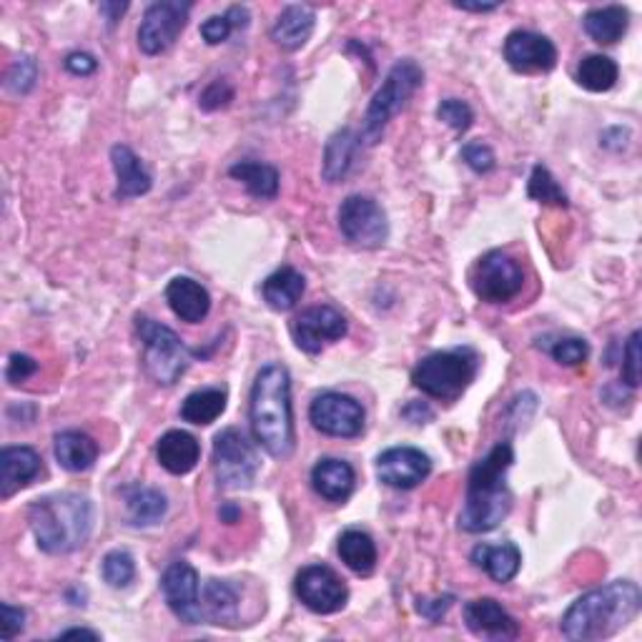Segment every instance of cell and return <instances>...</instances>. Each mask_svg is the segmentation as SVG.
I'll use <instances>...</instances> for the list:
<instances>
[{
  "label": "cell",
  "instance_id": "obj_1",
  "mask_svg": "<svg viewBox=\"0 0 642 642\" xmlns=\"http://www.w3.org/2000/svg\"><path fill=\"white\" fill-rule=\"evenodd\" d=\"M642 593L632 579H615L585 593L562 618V635L573 642L612 638L638 618Z\"/></svg>",
  "mask_w": 642,
  "mask_h": 642
},
{
  "label": "cell",
  "instance_id": "obj_2",
  "mask_svg": "<svg viewBox=\"0 0 642 642\" xmlns=\"http://www.w3.org/2000/svg\"><path fill=\"white\" fill-rule=\"evenodd\" d=\"M249 421L259 447H263L277 460L292 457L296 435L292 409V376H289L286 367H261V372L257 374L251 386Z\"/></svg>",
  "mask_w": 642,
  "mask_h": 642
},
{
  "label": "cell",
  "instance_id": "obj_3",
  "mask_svg": "<svg viewBox=\"0 0 642 642\" xmlns=\"http://www.w3.org/2000/svg\"><path fill=\"white\" fill-rule=\"evenodd\" d=\"M515 462L509 442L492 447L485 460L474 464L468 480V497L460 513V527L470 534L492 532L513 509V492L507 487V472Z\"/></svg>",
  "mask_w": 642,
  "mask_h": 642
},
{
  "label": "cell",
  "instance_id": "obj_4",
  "mask_svg": "<svg viewBox=\"0 0 642 642\" xmlns=\"http://www.w3.org/2000/svg\"><path fill=\"white\" fill-rule=\"evenodd\" d=\"M35 542L48 555H68L83 548L93 532V505L78 492H58L35 499L29 509Z\"/></svg>",
  "mask_w": 642,
  "mask_h": 642
},
{
  "label": "cell",
  "instance_id": "obj_5",
  "mask_svg": "<svg viewBox=\"0 0 642 642\" xmlns=\"http://www.w3.org/2000/svg\"><path fill=\"white\" fill-rule=\"evenodd\" d=\"M425 83V74L412 58L397 60L386 74L380 91L374 93L372 103L364 113L362 131H359V144L374 146L380 144L384 136V128L390 126V121L409 103L412 95L419 91V86Z\"/></svg>",
  "mask_w": 642,
  "mask_h": 642
},
{
  "label": "cell",
  "instance_id": "obj_6",
  "mask_svg": "<svg viewBox=\"0 0 642 642\" xmlns=\"http://www.w3.org/2000/svg\"><path fill=\"white\" fill-rule=\"evenodd\" d=\"M480 357L477 351L470 347H457L450 351H435L427 354L412 372V382L417 390H421L427 397L454 402L462 397L464 390L477 376Z\"/></svg>",
  "mask_w": 642,
  "mask_h": 642
},
{
  "label": "cell",
  "instance_id": "obj_7",
  "mask_svg": "<svg viewBox=\"0 0 642 642\" xmlns=\"http://www.w3.org/2000/svg\"><path fill=\"white\" fill-rule=\"evenodd\" d=\"M136 331L144 341V367L151 380L164 386L179 382L191 364V351L179 339V334L148 316H138Z\"/></svg>",
  "mask_w": 642,
  "mask_h": 642
},
{
  "label": "cell",
  "instance_id": "obj_8",
  "mask_svg": "<svg viewBox=\"0 0 642 642\" xmlns=\"http://www.w3.org/2000/svg\"><path fill=\"white\" fill-rule=\"evenodd\" d=\"M214 472L222 489H249L259 474V457L239 429L228 427L214 439Z\"/></svg>",
  "mask_w": 642,
  "mask_h": 642
},
{
  "label": "cell",
  "instance_id": "obj_9",
  "mask_svg": "<svg viewBox=\"0 0 642 642\" xmlns=\"http://www.w3.org/2000/svg\"><path fill=\"white\" fill-rule=\"evenodd\" d=\"M191 8L193 5L187 0H158V3L148 5L144 21L138 25V48L146 56L169 50L187 29Z\"/></svg>",
  "mask_w": 642,
  "mask_h": 642
},
{
  "label": "cell",
  "instance_id": "obj_10",
  "mask_svg": "<svg viewBox=\"0 0 642 642\" xmlns=\"http://www.w3.org/2000/svg\"><path fill=\"white\" fill-rule=\"evenodd\" d=\"M339 228L345 239L359 249H380L390 236L384 209L369 196H347L339 206Z\"/></svg>",
  "mask_w": 642,
  "mask_h": 642
},
{
  "label": "cell",
  "instance_id": "obj_11",
  "mask_svg": "<svg viewBox=\"0 0 642 642\" xmlns=\"http://www.w3.org/2000/svg\"><path fill=\"white\" fill-rule=\"evenodd\" d=\"M525 274L509 254L489 251L477 261L472 271V289L482 302L487 304H507L522 292Z\"/></svg>",
  "mask_w": 642,
  "mask_h": 642
},
{
  "label": "cell",
  "instance_id": "obj_12",
  "mask_svg": "<svg viewBox=\"0 0 642 642\" xmlns=\"http://www.w3.org/2000/svg\"><path fill=\"white\" fill-rule=\"evenodd\" d=\"M309 419L327 437L354 439L364 432V407L341 392H324L312 402Z\"/></svg>",
  "mask_w": 642,
  "mask_h": 642
},
{
  "label": "cell",
  "instance_id": "obj_13",
  "mask_svg": "<svg viewBox=\"0 0 642 642\" xmlns=\"http://www.w3.org/2000/svg\"><path fill=\"white\" fill-rule=\"evenodd\" d=\"M294 593L316 615H334L349 600V587L327 565H309L294 579Z\"/></svg>",
  "mask_w": 642,
  "mask_h": 642
},
{
  "label": "cell",
  "instance_id": "obj_14",
  "mask_svg": "<svg viewBox=\"0 0 642 642\" xmlns=\"http://www.w3.org/2000/svg\"><path fill=\"white\" fill-rule=\"evenodd\" d=\"M161 590L166 602H169L171 612L187 626H201L204 620V608H201V587H199V573L189 562H173L166 567L161 577Z\"/></svg>",
  "mask_w": 642,
  "mask_h": 642
},
{
  "label": "cell",
  "instance_id": "obj_15",
  "mask_svg": "<svg viewBox=\"0 0 642 642\" xmlns=\"http://www.w3.org/2000/svg\"><path fill=\"white\" fill-rule=\"evenodd\" d=\"M347 329L349 324L345 314L334 309V306H309L292 324L294 341L304 354H319L331 341L347 337Z\"/></svg>",
  "mask_w": 642,
  "mask_h": 642
},
{
  "label": "cell",
  "instance_id": "obj_16",
  "mask_svg": "<svg viewBox=\"0 0 642 642\" xmlns=\"http://www.w3.org/2000/svg\"><path fill=\"white\" fill-rule=\"evenodd\" d=\"M432 472V460L417 447H392L376 460V477L386 487L415 489Z\"/></svg>",
  "mask_w": 642,
  "mask_h": 642
},
{
  "label": "cell",
  "instance_id": "obj_17",
  "mask_svg": "<svg viewBox=\"0 0 642 642\" xmlns=\"http://www.w3.org/2000/svg\"><path fill=\"white\" fill-rule=\"evenodd\" d=\"M505 60L517 74H548L557 66V48L548 35L513 31L505 41Z\"/></svg>",
  "mask_w": 642,
  "mask_h": 642
},
{
  "label": "cell",
  "instance_id": "obj_18",
  "mask_svg": "<svg viewBox=\"0 0 642 642\" xmlns=\"http://www.w3.org/2000/svg\"><path fill=\"white\" fill-rule=\"evenodd\" d=\"M464 626L472 635L485 640H515L520 635V626L503 605L492 597H480L464 605Z\"/></svg>",
  "mask_w": 642,
  "mask_h": 642
},
{
  "label": "cell",
  "instance_id": "obj_19",
  "mask_svg": "<svg viewBox=\"0 0 642 642\" xmlns=\"http://www.w3.org/2000/svg\"><path fill=\"white\" fill-rule=\"evenodd\" d=\"M357 485V474L354 468L349 462L337 460V457H324L314 464L312 470V487L316 489V495L327 499V503H347L354 492Z\"/></svg>",
  "mask_w": 642,
  "mask_h": 642
},
{
  "label": "cell",
  "instance_id": "obj_20",
  "mask_svg": "<svg viewBox=\"0 0 642 642\" xmlns=\"http://www.w3.org/2000/svg\"><path fill=\"white\" fill-rule=\"evenodd\" d=\"M41 474V454L31 447H5L0 452V497L29 487Z\"/></svg>",
  "mask_w": 642,
  "mask_h": 642
},
{
  "label": "cell",
  "instance_id": "obj_21",
  "mask_svg": "<svg viewBox=\"0 0 642 642\" xmlns=\"http://www.w3.org/2000/svg\"><path fill=\"white\" fill-rule=\"evenodd\" d=\"M156 457L158 464H161L166 472L181 477V474L196 470V464L201 460V444L196 442V437L183 432V429H171V432H166L158 439Z\"/></svg>",
  "mask_w": 642,
  "mask_h": 642
},
{
  "label": "cell",
  "instance_id": "obj_22",
  "mask_svg": "<svg viewBox=\"0 0 642 642\" xmlns=\"http://www.w3.org/2000/svg\"><path fill=\"white\" fill-rule=\"evenodd\" d=\"M166 302H169L171 312L187 324L204 322L211 312V294L189 277H176L166 286Z\"/></svg>",
  "mask_w": 642,
  "mask_h": 642
},
{
  "label": "cell",
  "instance_id": "obj_23",
  "mask_svg": "<svg viewBox=\"0 0 642 642\" xmlns=\"http://www.w3.org/2000/svg\"><path fill=\"white\" fill-rule=\"evenodd\" d=\"M111 164L113 171H116V199L126 201V199H136L144 196V193L151 191L154 179L151 173L146 171V166L140 164V158L131 151L128 146H113L111 148Z\"/></svg>",
  "mask_w": 642,
  "mask_h": 642
},
{
  "label": "cell",
  "instance_id": "obj_24",
  "mask_svg": "<svg viewBox=\"0 0 642 642\" xmlns=\"http://www.w3.org/2000/svg\"><path fill=\"white\" fill-rule=\"evenodd\" d=\"M474 567L485 570V573L495 579V583L505 585L509 579H515L522 567V552L517 550V544L503 542V544H477L472 550Z\"/></svg>",
  "mask_w": 642,
  "mask_h": 642
},
{
  "label": "cell",
  "instance_id": "obj_25",
  "mask_svg": "<svg viewBox=\"0 0 642 642\" xmlns=\"http://www.w3.org/2000/svg\"><path fill=\"white\" fill-rule=\"evenodd\" d=\"M314 23L316 15L309 5H286L277 18L274 29H271V38L279 48L299 50L312 38Z\"/></svg>",
  "mask_w": 642,
  "mask_h": 642
},
{
  "label": "cell",
  "instance_id": "obj_26",
  "mask_svg": "<svg viewBox=\"0 0 642 642\" xmlns=\"http://www.w3.org/2000/svg\"><path fill=\"white\" fill-rule=\"evenodd\" d=\"M123 503L128 509V520L136 527H151L158 525L169 513V503L161 489L146 487V485H128L121 489Z\"/></svg>",
  "mask_w": 642,
  "mask_h": 642
},
{
  "label": "cell",
  "instance_id": "obj_27",
  "mask_svg": "<svg viewBox=\"0 0 642 642\" xmlns=\"http://www.w3.org/2000/svg\"><path fill=\"white\" fill-rule=\"evenodd\" d=\"M201 608L211 626L232 628L239 620V595L224 579H209L201 590Z\"/></svg>",
  "mask_w": 642,
  "mask_h": 642
},
{
  "label": "cell",
  "instance_id": "obj_28",
  "mask_svg": "<svg viewBox=\"0 0 642 642\" xmlns=\"http://www.w3.org/2000/svg\"><path fill=\"white\" fill-rule=\"evenodd\" d=\"M53 452H56L60 468L68 472H86L99 460V444H95V439L88 437L86 432H78V429L60 432L56 437V444H53Z\"/></svg>",
  "mask_w": 642,
  "mask_h": 642
},
{
  "label": "cell",
  "instance_id": "obj_29",
  "mask_svg": "<svg viewBox=\"0 0 642 642\" xmlns=\"http://www.w3.org/2000/svg\"><path fill=\"white\" fill-rule=\"evenodd\" d=\"M306 281L294 267H281L261 284V296L274 312H289L304 296Z\"/></svg>",
  "mask_w": 642,
  "mask_h": 642
},
{
  "label": "cell",
  "instance_id": "obj_30",
  "mask_svg": "<svg viewBox=\"0 0 642 642\" xmlns=\"http://www.w3.org/2000/svg\"><path fill=\"white\" fill-rule=\"evenodd\" d=\"M583 25L595 43H600V46H612V43H618L622 35L628 33L630 13L628 8L622 5L593 8V11L585 13Z\"/></svg>",
  "mask_w": 642,
  "mask_h": 642
},
{
  "label": "cell",
  "instance_id": "obj_31",
  "mask_svg": "<svg viewBox=\"0 0 642 642\" xmlns=\"http://www.w3.org/2000/svg\"><path fill=\"white\" fill-rule=\"evenodd\" d=\"M359 148V136H354L351 128H341L329 138L327 151H324V166H322V176L324 181L329 183H339L347 179V173L354 166V156Z\"/></svg>",
  "mask_w": 642,
  "mask_h": 642
},
{
  "label": "cell",
  "instance_id": "obj_32",
  "mask_svg": "<svg viewBox=\"0 0 642 642\" xmlns=\"http://www.w3.org/2000/svg\"><path fill=\"white\" fill-rule=\"evenodd\" d=\"M339 557L351 573L369 577L376 567V544L362 530H347L339 538Z\"/></svg>",
  "mask_w": 642,
  "mask_h": 642
},
{
  "label": "cell",
  "instance_id": "obj_33",
  "mask_svg": "<svg viewBox=\"0 0 642 642\" xmlns=\"http://www.w3.org/2000/svg\"><path fill=\"white\" fill-rule=\"evenodd\" d=\"M228 176L236 181H241L254 199H261V201L277 199L279 171L274 169V166L259 164V161H239L228 169Z\"/></svg>",
  "mask_w": 642,
  "mask_h": 642
},
{
  "label": "cell",
  "instance_id": "obj_34",
  "mask_svg": "<svg viewBox=\"0 0 642 642\" xmlns=\"http://www.w3.org/2000/svg\"><path fill=\"white\" fill-rule=\"evenodd\" d=\"M224 409H226V392L211 386V390L191 392L189 397L183 399L181 417L183 421H189V425L206 427L211 425V421H216L218 417H222Z\"/></svg>",
  "mask_w": 642,
  "mask_h": 642
},
{
  "label": "cell",
  "instance_id": "obj_35",
  "mask_svg": "<svg viewBox=\"0 0 642 642\" xmlns=\"http://www.w3.org/2000/svg\"><path fill=\"white\" fill-rule=\"evenodd\" d=\"M620 78V68L610 56L595 53V56H585L577 66V83L590 93H605L615 88Z\"/></svg>",
  "mask_w": 642,
  "mask_h": 642
},
{
  "label": "cell",
  "instance_id": "obj_36",
  "mask_svg": "<svg viewBox=\"0 0 642 642\" xmlns=\"http://www.w3.org/2000/svg\"><path fill=\"white\" fill-rule=\"evenodd\" d=\"M527 193H530V199L540 201V204H552V206L567 209V193L562 191V187L555 181V176H552L540 164L532 169L530 187H527Z\"/></svg>",
  "mask_w": 642,
  "mask_h": 642
},
{
  "label": "cell",
  "instance_id": "obj_37",
  "mask_svg": "<svg viewBox=\"0 0 642 642\" xmlns=\"http://www.w3.org/2000/svg\"><path fill=\"white\" fill-rule=\"evenodd\" d=\"M101 575L111 587L123 590V587H128L136 579V562L126 550H113L103 557Z\"/></svg>",
  "mask_w": 642,
  "mask_h": 642
},
{
  "label": "cell",
  "instance_id": "obj_38",
  "mask_svg": "<svg viewBox=\"0 0 642 642\" xmlns=\"http://www.w3.org/2000/svg\"><path fill=\"white\" fill-rule=\"evenodd\" d=\"M35 81H38V64H35L33 56L15 58L5 74V88L15 95L31 93Z\"/></svg>",
  "mask_w": 642,
  "mask_h": 642
},
{
  "label": "cell",
  "instance_id": "obj_39",
  "mask_svg": "<svg viewBox=\"0 0 642 642\" xmlns=\"http://www.w3.org/2000/svg\"><path fill=\"white\" fill-rule=\"evenodd\" d=\"M550 351V357L562 367H579L590 357V345L579 337H560L552 345H540Z\"/></svg>",
  "mask_w": 642,
  "mask_h": 642
},
{
  "label": "cell",
  "instance_id": "obj_40",
  "mask_svg": "<svg viewBox=\"0 0 642 642\" xmlns=\"http://www.w3.org/2000/svg\"><path fill=\"white\" fill-rule=\"evenodd\" d=\"M437 119L444 121L447 126L457 131V134H464V131H468L472 126L474 113H472V109L464 101H460V99H447V101L439 103Z\"/></svg>",
  "mask_w": 642,
  "mask_h": 642
},
{
  "label": "cell",
  "instance_id": "obj_41",
  "mask_svg": "<svg viewBox=\"0 0 642 642\" xmlns=\"http://www.w3.org/2000/svg\"><path fill=\"white\" fill-rule=\"evenodd\" d=\"M462 158L474 173H489L497 166L495 151L487 144H482V140H472V144L464 146Z\"/></svg>",
  "mask_w": 642,
  "mask_h": 642
},
{
  "label": "cell",
  "instance_id": "obj_42",
  "mask_svg": "<svg viewBox=\"0 0 642 642\" xmlns=\"http://www.w3.org/2000/svg\"><path fill=\"white\" fill-rule=\"evenodd\" d=\"M622 382L630 390L640 386V331H632L626 347V362H622Z\"/></svg>",
  "mask_w": 642,
  "mask_h": 642
},
{
  "label": "cell",
  "instance_id": "obj_43",
  "mask_svg": "<svg viewBox=\"0 0 642 642\" xmlns=\"http://www.w3.org/2000/svg\"><path fill=\"white\" fill-rule=\"evenodd\" d=\"M234 101V88L224 78H218V81L211 83L204 93H201V101L199 105L204 111H216V109H224Z\"/></svg>",
  "mask_w": 642,
  "mask_h": 642
},
{
  "label": "cell",
  "instance_id": "obj_44",
  "mask_svg": "<svg viewBox=\"0 0 642 642\" xmlns=\"http://www.w3.org/2000/svg\"><path fill=\"white\" fill-rule=\"evenodd\" d=\"M0 612H3V622H0V638L5 642L13 640L15 635H21L25 628V610L15 608L11 602L0 605Z\"/></svg>",
  "mask_w": 642,
  "mask_h": 642
},
{
  "label": "cell",
  "instance_id": "obj_45",
  "mask_svg": "<svg viewBox=\"0 0 642 642\" xmlns=\"http://www.w3.org/2000/svg\"><path fill=\"white\" fill-rule=\"evenodd\" d=\"M234 31V23L228 21V15H211L209 21H204L201 25V35H204V41L209 46H218V43H224L228 35Z\"/></svg>",
  "mask_w": 642,
  "mask_h": 642
},
{
  "label": "cell",
  "instance_id": "obj_46",
  "mask_svg": "<svg viewBox=\"0 0 642 642\" xmlns=\"http://www.w3.org/2000/svg\"><path fill=\"white\" fill-rule=\"evenodd\" d=\"M35 372H38V362H35L33 357L13 354L11 362H8V369H5V380L11 384H21V382L29 380V376H33Z\"/></svg>",
  "mask_w": 642,
  "mask_h": 642
},
{
  "label": "cell",
  "instance_id": "obj_47",
  "mask_svg": "<svg viewBox=\"0 0 642 642\" xmlns=\"http://www.w3.org/2000/svg\"><path fill=\"white\" fill-rule=\"evenodd\" d=\"M452 602H454V595L435 597V600H429V597H419L417 612L421 615V618H427L429 622H439L447 615V610L452 608Z\"/></svg>",
  "mask_w": 642,
  "mask_h": 642
},
{
  "label": "cell",
  "instance_id": "obj_48",
  "mask_svg": "<svg viewBox=\"0 0 642 642\" xmlns=\"http://www.w3.org/2000/svg\"><path fill=\"white\" fill-rule=\"evenodd\" d=\"M66 68L74 76H91V74H95V68H99V60H95L91 53L76 50L66 58Z\"/></svg>",
  "mask_w": 642,
  "mask_h": 642
},
{
  "label": "cell",
  "instance_id": "obj_49",
  "mask_svg": "<svg viewBox=\"0 0 642 642\" xmlns=\"http://www.w3.org/2000/svg\"><path fill=\"white\" fill-rule=\"evenodd\" d=\"M128 11V3H101V13L105 15V21L113 29L121 21V15Z\"/></svg>",
  "mask_w": 642,
  "mask_h": 642
},
{
  "label": "cell",
  "instance_id": "obj_50",
  "mask_svg": "<svg viewBox=\"0 0 642 642\" xmlns=\"http://www.w3.org/2000/svg\"><path fill=\"white\" fill-rule=\"evenodd\" d=\"M454 8H460V11H470V13H489V11H497L499 3H454Z\"/></svg>",
  "mask_w": 642,
  "mask_h": 642
},
{
  "label": "cell",
  "instance_id": "obj_51",
  "mask_svg": "<svg viewBox=\"0 0 642 642\" xmlns=\"http://www.w3.org/2000/svg\"><path fill=\"white\" fill-rule=\"evenodd\" d=\"M218 517H222V522H236L241 517V509L236 507V505H224L222 509H218Z\"/></svg>",
  "mask_w": 642,
  "mask_h": 642
},
{
  "label": "cell",
  "instance_id": "obj_52",
  "mask_svg": "<svg viewBox=\"0 0 642 642\" xmlns=\"http://www.w3.org/2000/svg\"><path fill=\"white\" fill-rule=\"evenodd\" d=\"M58 638H91V640H99L101 635L93 630H86V628H74V630H64Z\"/></svg>",
  "mask_w": 642,
  "mask_h": 642
}]
</instances>
